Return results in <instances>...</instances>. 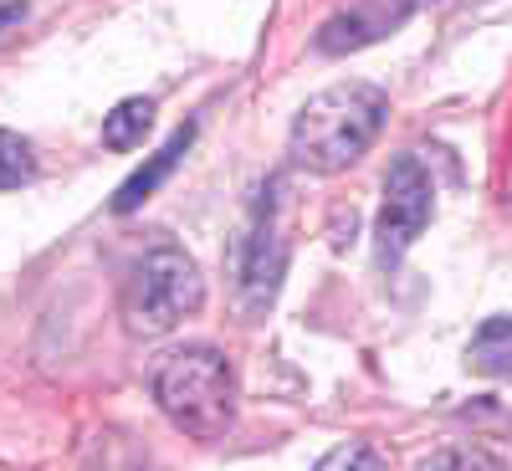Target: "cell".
<instances>
[{
    "instance_id": "1",
    "label": "cell",
    "mask_w": 512,
    "mask_h": 471,
    "mask_svg": "<svg viewBox=\"0 0 512 471\" xmlns=\"http://www.w3.org/2000/svg\"><path fill=\"white\" fill-rule=\"evenodd\" d=\"M384 118H390V93L384 88H374V82H333V88L313 93L297 108L287 154L308 175H344L349 164L369 154Z\"/></svg>"
},
{
    "instance_id": "2",
    "label": "cell",
    "mask_w": 512,
    "mask_h": 471,
    "mask_svg": "<svg viewBox=\"0 0 512 471\" xmlns=\"http://www.w3.org/2000/svg\"><path fill=\"white\" fill-rule=\"evenodd\" d=\"M154 405L190 441H221L236 425V374L221 349L190 344L154 364Z\"/></svg>"
},
{
    "instance_id": "3",
    "label": "cell",
    "mask_w": 512,
    "mask_h": 471,
    "mask_svg": "<svg viewBox=\"0 0 512 471\" xmlns=\"http://www.w3.org/2000/svg\"><path fill=\"white\" fill-rule=\"evenodd\" d=\"M200 303H205V277L195 256H185L175 241H154L123 282V318L128 333L139 338L175 333L185 318L200 313Z\"/></svg>"
},
{
    "instance_id": "4",
    "label": "cell",
    "mask_w": 512,
    "mask_h": 471,
    "mask_svg": "<svg viewBox=\"0 0 512 471\" xmlns=\"http://www.w3.org/2000/svg\"><path fill=\"white\" fill-rule=\"evenodd\" d=\"M282 195L287 180L272 175L256 190L246 226L231 246V292H236V313L241 318H262L277 303V287L287 272V221H282Z\"/></svg>"
},
{
    "instance_id": "5",
    "label": "cell",
    "mask_w": 512,
    "mask_h": 471,
    "mask_svg": "<svg viewBox=\"0 0 512 471\" xmlns=\"http://www.w3.org/2000/svg\"><path fill=\"white\" fill-rule=\"evenodd\" d=\"M436 216V185L425 175V164L415 154H400L384 175V205L374 221V246H379V267L390 272L400 256L420 241V231Z\"/></svg>"
},
{
    "instance_id": "6",
    "label": "cell",
    "mask_w": 512,
    "mask_h": 471,
    "mask_svg": "<svg viewBox=\"0 0 512 471\" xmlns=\"http://www.w3.org/2000/svg\"><path fill=\"white\" fill-rule=\"evenodd\" d=\"M420 11V0H354L338 16H328L313 36V47L323 57H344V52H359V47H374L390 31H400L410 16Z\"/></svg>"
},
{
    "instance_id": "7",
    "label": "cell",
    "mask_w": 512,
    "mask_h": 471,
    "mask_svg": "<svg viewBox=\"0 0 512 471\" xmlns=\"http://www.w3.org/2000/svg\"><path fill=\"white\" fill-rule=\"evenodd\" d=\"M195 144V123H180L175 134H169V144L159 149V154H149V164H139L134 175H128L123 185H118V195H113V210L118 216H128V210H139L169 175H175V164L185 159V149Z\"/></svg>"
},
{
    "instance_id": "8",
    "label": "cell",
    "mask_w": 512,
    "mask_h": 471,
    "mask_svg": "<svg viewBox=\"0 0 512 471\" xmlns=\"http://www.w3.org/2000/svg\"><path fill=\"white\" fill-rule=\"evenodd\" d=\"M466 369L482 379H502L512 374V318H487L472 344H466Z\"/></svg>"
},
{
    "instance_id": "9",
    "label": "cell",
    "mask_w": 512,
    "mask_h": 471,
    "mask_svg": "<svg viewBox=\"0 0 512 471\" xmlns=\"http://www.w3.org/2000/svg\"><path fill=\"white\" fill-rule=\"evenodd\" d=\"M154 128V103L149 98H123L108 118H103V144L108 149H139L144 144V134Z\"/></svg>"
},
{
    "instance_id": "10",
    "label": "cell",
    "mask_w": 512,
    "mask_h": 471,
    "mask_svg": "<svg viewBox=\"0 0 512 471\" xmlns=\"http://www.w3.org/2000/svg\"><path fill=\"white\" fill-rule=\"evenodd\" d=\"M31 180H36V149L16 128H0V190H21Z\"/></svg>"
},
{
    "instance_id": "11",
    "label": "cell",
    "mask_w": 512,
    "mask_h": 471,
    "mask_svg": "<svg viewBox=\"0 0 512 471\" xmlns=\"http://www.w3.org/2000/svg\"><path fill=\"white\" fill-rule=\"evenodd\" d=\"M425 471H507V466L492 451H482V446H446V451L431 456Z\"/></svg>"
},
{
    "instance_id": "12",
    "label": "cell",
    "mask_w": 512,
    "mask_h": 471,
    "mask_svg": "<svg viewBox=\"0 0 512 471\" xmlns=\"http://www.w3.org/2000/svg\"><path fill=\"white\" fill-rule=\"evenodd\" d=\"M313 471H390V466H384V456L374 446H359L354 441V446H333Z\"/></svg>"
},
{
    "instance_id": "13",
    "label": "cell",
    "mask_w": 512,
    "mask_h": 471,
    "mask_svg": "<svg viewBox=\"0 0 512 471\" xmlns=\"http://www.w3.org/2000/svg\"><path fill=\"white\" fill-rule=\"evenodd\" d=\"M26 16V0H6V6H0V31H6V26H16Z\"/></svg>"
}]
</instances>
